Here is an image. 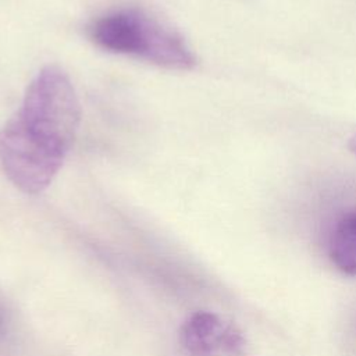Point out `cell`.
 <instances>
[{
    "label": "cell",
    "mask_w": 356,
    "mask_h": 356,
    "mask_svg": "<svg viewBox=\"0 0 356 356\" xmlns=\"http://www.w3.org/2000/svg\"><path fill=\"white\" fill-rule=\"evenodd\" d=\"M89 39L100 49L134 56L170 70H191L196 57L174 28L138 8H121L95 18Z\"/></svg>",
    "instance_id": "6da1fadb"
},
{
    "label": "cell",
    "mask_w": 356,
    "mask_h": 356,
    "mask_svg": "<svg viewBox=\"0 0 356 356\" xmlns=\"http://www.w3.org/2000/svg\"><path fill=\"white\" fill-rule=\"evenodd\" d=\"M17 115L32 136L65 156L81 122L79 100L68 75L57 65L42 68Z\"/></svg>",
    "instance_id": "7a4b0ae2"
},
{
    "label": "cell",
    "mask_w": 356,
    "mask_h": 356,
    "mask_svg": "<svg viewBox=\"0 0 356 356\" xmlns=\"http://www.w3.org/2000/svg\"><path fill=\"white\" fill-rule=\"evenodd\" d=\"M64 157L32 136L17 114L0 129V163L8 179L25 193L44 191L61 168Z\"/></svg>",
    "instance_id": "3957f363"
},
{
    "label": "cell",
    "mask_w": 356,
    "mask_h": 356,
    "mask_svg": "<svg viewBox=\"0 0 356 356\" xmlns=\"http://www.w3.org/2000/svg\"><path fill=\"white\" fill-rule=\"evenodd\" d=\"M179 338L188 356H249L242 331L217 313H193L182 324Z\"/></svg>",
    "instance_id": "277c9868"
},
{
    "label": "cell",
    "mask_w": 356,
    "mask_h": 356,
    "mask_svg": "<svg viewBox=\"0 0 356 356\" xmlns=\"http://www.w3.org/2000/svg\"><path fill=\"white\" fill-rule=\"evenodd\" d=\"M328 256L338 270L356 277V207L337 220L328 239Z\"/></svg>",
    "instance_id": "5b68a950"
},
{
    "label": "cell",
    "mask_w": 356,
    "mask_h": 356,
    "mask_svg": "<svg viewBox=\"0 0 356 356\" xmlns=\"http://www.w3.org/2000/svg\"><path fill=\"white\" fill-rule=\"evenodd\" d=\"M348 147H349V150H350L353 154H356V132L349 138Z\"/></svg>",
    "instance_id": "8992f818"
},
{
    "label": "cell",
    "mask_w": 356,
    "mask_h": 356,
    "mask_svg": "<svg viewBox=\"0 0 356 356\" xmlns=\"http://www.w3.org/2000/svg\"><path fill=\"white\" fill-rule=\"evenodd\" d=\"M1 312H3V310H0V332L3 331V324H4V316H3Z\"/></svg>",
    "instance_id": "52a82bcc"
}]
</instances>
